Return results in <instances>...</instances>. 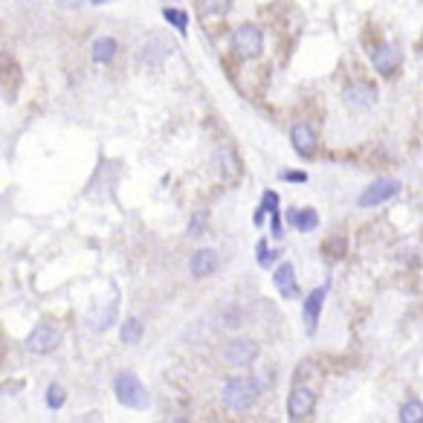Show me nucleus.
I'll return each mask as SVG.
<instances>
[{
  "label": "nucleus",
  "instance_id": "obj_1",
  "mask_svg": "<svg viewBox=\"0 0 423 423\" xmlns=\"http://www.w3.org/2000/svg\"><path fill=\"white\" fill-rule=\"evenodd\" d=\"M258 395H261V386L253 377H232L221 388V403L226 412L241 415V412H250L258 403Z\"/></svg>",
  "mask_w": 423,
  "mask_h": 423
},
{
  "label": "nucleus",
  "instance_id": "obj_2",
  "mask_svg": "<svg viewBox=\"0 0 423 423\" xmlns=\"http://www.w3.org/2000/svg\"><path fill=\"white\" fill-rule=\"evenodd\" d=\"M113 395L116 400L128 406V409H145L148 406V391H145V383L134 374V371H119L113 377Z\"/></svg>",
  "mask_w": 423,
  "mask_h": 423
},
{
  "label": "nucleus",
  "instance_id": "obj_3",
  "mask_svg": "<svg viewBox=\"0 0 423 423\" xmlns=\"http://www.w3.org/2000/svg\"><path fill=\"white\" fill-rule=\"evenodd\" d=\"M26 351L29 354H35V357H44V354H52L58 345H62V328H58L55 322L44 319L33 328V334L26 337Z\"/></svg>",
  "mask_w": 423,
  "mask_h": 423
},
{
  "label": "nucleus",
  "instance_id": "obj_4",
  "mask_svg": "<svg viewBox=\"0 0 423 423\" xmlns=\"http://www.w3.org/2000/svg\"><path fill=\"white\" fill-rule=\"evenodd\" d=\"M232 50H235L238 58H244V62L258 58L261 50H264V33L255 23H241L232 33Z\"/></svg>",
  "mask_w": 423,
  "mask_h": 423
},
{
  "label": "nucleus",
  "instance_id": "obj_5",
  "mask_svg": "<svg viewBox=\"0 0 423 423\" xmlns=\"http://www.w3.org/2000/svg\"><path fill=\"white\" fill-rule=\"evenodd\" d=\"M221 359L226 362L229 369H247L258 359V342L250 340V337H235L224 345L221 351Z\"/></svg>",
  "mask_w": 423,
  "mask_h": 423
},
{
  "label": "nucleus",
  "instance_id": "obj_6",
  "mask_svg": "<svg viewBox=\"0 0 423 423\" xmlns=\"http://www.w3.org/2000/svg\"><path fill=\"white\" fill-rule=\"evenodd\" d=\"M316 409V395H313V388L308 386H296L290 391V398H287V415L290 420H308Z\"/></svg>",
  "mask_w": 423,
  "mask_h": 423
},
{
  "label": "nucleus",
  "instance_id": "obj_7",
  "mask_svg": "<svg viewBox=\"0 0 423 423\" xmlns=\"http://www.w3.org/2000/svg\"><path fill=\"white\" fill-rule=\"evenodd\" d=\"M398 192H400V183L398 180H374V183L359 195V206L362 209H371V206H380V203H386V200H391V197H398Z\"/></svg>",
  "mask_w": 423,
  "mask_h": 423
},
{
  "label": "nucleus",
  "instance_id": "obj_8",
  "mask_svg": "<svg viewBox=\"0 0 423 423\" xmlns=\"http://www.w3.org/2000/svg\"><path fill=\"white\" fill-rule=\"evenodd\" d=\"M400 62H403V55L395 44H377L371 50V64L380 76H395L400 70Z\"/></svg>",
  "mask_w": 423,
  "mask_h": 423
},
{
  "label": "nucleus",
  "instance_id": "obj_9",
  "mask_svg": "<svg viewBox=\"0 0 423 423\" xmlns=\"http://www.w3.org/2000/svg\"><path fill=\"white\" fill-rule=\"evenodd\" d=\"M290 142H293V148H296V154H299V157H305V160L316 157L319 139H316V131H313L311 125H305V122L293 125V131H290Z\"/></svg>",
  "mask_w": 423,
  "mask_h": 423
},
{
  "label": "nucleus",
  "instance_id": "obj_10",
  "mask_svg": "<svg viewBox=\"0 0 423 423\" xmlns=\"http://www.w3.org/2000/svg\"><path fill=\"white\" fill-rule=\"evenodd\" d=\"M325 296H328V287H316L305 296L301 308H305V328L308 334H316V325H319V313H322V305H325Z\"/></svg>",
  "mask_w": 423,
  "mask_h": 423
},
{
  "label": "nucleus",
  "instance_id": "obj_11",
  "mask_svg": "<svg viewBox=\"0 0 423 423\" xmlns=\"http://www.w3.org/2000/svg\"><path fill=\"white\" fill-rule=\"evenodd\" d=\"M212 163H215V171L221 180H238L241 177V160L232 148H218L215 151V157H212Z\"/></svg>",
  "mask_w": 423,
  "mask_h": 423
},
{
  "label": "nucleus",
  "instance_id": "obj_12",
  "mask_svg": "<svg viewBox=\"0 0 423 423\" xmlns=\"http://www.w3.org/2000/svg\"><path fill=\"white\" fill-rule=\"evenodd\" d=\"M189 270L195 279H209L218 270V253L215 250H197L189 261Z\"/></svg>",
  "mask_w": 423,
  "mask_h": 423
},
{
  "label": "nucleus",
  "instance_id": "obj_13",
  "mask_svg": "<svg viewBox=\"0 0 423 423\" xmlns=\"http://www.w3.org/2000/svg\"><path fill=\"white\" fill-rule=\"evenodd\" d=\"M345 102L357 105V108H371L377 102V87L369 84V81H354L348 90H345Z\"/></svg>",
  "mask_w": 423,
  "mask_h": 423
},
{
  "label": "nucleus",
  "instance_id": "obj_14",
  "mask_svg": "<svg viewBox=\"0 0 423 423\" xmlns=\"http://www.w3.org/2000/svg\"><path fill=\"white\" fill-rule=\"evenodd\" d=\"M273 282H276V290H279L284 299H296V296H299V290H296V267H293L290 261L279 264Z\"/></svg>",
  "mask_w": 423,
  "mask_h": 423
},
{
  "label": "nucleus",
  "instance_id": "obj_15",
  "mask_svg": "<svg viewBox=\"0 0 423 423\" xmlns=\"http://www.w3.org/2000/svg\"><path fill=\"white\" fill-rule=\"evenodd\" d=\"M168 50H171L168 41H163L160 35L151 38V41L145 44V50H142V64L151 67V70H157V67L166 62V52H168Z\"/></svg>",
  "mask_w": 423,
  "mask_h": 423
},
{
  "label": "nucleus",
  "instance_id": "obj_16",
  "mask_svg": "<svg viewBox=\"0 0 423 423\" xmlns=\"http://www.w3.org/2000/svg\"><path fill=\"white\" fill-rule=\"evenodd\" d=\"M116 52H119V44L113 41V38H96L93 41V47H90V58H93L96 64H108V62H113L116 58Z\"/></svg>",
  "mask_w": 423,
  "mask_h": 423
},
{
  "label": "nucleus",
  "instance_id": "obj_17",
  "mask_svg": "<svg viewBox=\"0 0 423 423\" xmlns=\"http://www.w3.org/2000/svg\"><path fill=\"white\" fill-rule=\"evenodd\" d=\"M287 221H290L299 232H313V229L319 226V215H316V209H290Z\"/></svg>",
  "mask_w": 423,
  "mask_h": 423
},
{
  "label": "nucleus",
  "instance_id": "obj_18",
  "mask_svg": "<svg viewBox=\"0 0 423 423\" xmlns=\"http://www.w3.org/2000/svg\"><path fill=\"white\" fill-rule=\"evenodd\" d=\"M142 334H145V328H142V322L134 319V316L125 319L122 328H119V340H122V345H139Z\"/></svg>",
  "mask_w": 423,
  "mask_h": 423
},
{
  "label": "nucleus",
  "instance_id": "obj_19",
  "mask_svg": "<svg viewBox=\"0 0 423 423\" xmlns=\"http://www.w3.org/2000/svg\"><path fill=\"white\" fill-rule=\"evenodd\" d=\"M400 423H423V400H406L403 406H400Z\"/></svg>",
  "mask_w": 423,
  "mask_h": 423
},
{
  "label": "nucleus",
  "instance_id": "obj_20",
  "mask_svg": "<svg viewBox=\"0 0 423 423\" xmlns=\"http://www.w3.org/2000/svg\"><path fill=\"white\" fill-rule=\"evenodd\" d=\"M163 18H166L171 26H177V33H183V35H186V29H189V15H186L183 9H163Z\"/></svg>",
  "mask_w": 423,
  "mask_h": 423
},
{
  "label": "nucleus",
  "instance_id": "obj_21",
  "mask_svg": "<svg viewBox=\"0 0 423 423\" xmlns=\"http://www.w3.org/2000/svg\"><path fill=\"white\" fill-rule=\"evenodd\" d=\"M232 9V0H200L203 15H226Z\"/></svg>",
  "mask_w": 423,
  "mask_h": 423
},
{
  "label": "nucleus",
  "instance_id": "obj_22",
  "mask_svg": "<svg viewBox=\"0 0 423 423\" xmlns=\"http://www.w3.org/2000/svg\"><path fill=\"white\" fill-rule=\"evenodd\" d=\"M64 400H67L64 388L58 386V383H52V386L47 388V406H50V409H62V406H64Z\"/></svg>",
  "mask_w": 423,
  "mask_h": 423
},
{
  "label": "nucleus",
  "instance_id": "obj_23",
  "mask_svg": "<svg viewBox=\"0 0 423 423\" xmlns=\"http://www.w3.org/2000/svg\"><path fill=\"white\" fill-rule=\"evenodd\" d=\"M206 224H209V215H206V212H195V215H192V224H189V235H192V238H200L203 229H206Z\"/></svg>",
  "mask_w": 423,
  "mask_h": 423
},
{
  "label": "nucleus",
  "instance_id": "obj_24",
  "mask_svg": "<svg viewBox=\"0 0 423 423\" xmlns=\"http://www.w3.org/2000/svg\"><path fill=\"white\" fill-rule=\"evenodd\" d=\"M261 209L270 212V215H279V195H276V192H264V197H261Z\"/></svg>",
  "mask_w": 423,
  "mask_h": 423
},
{
  "label": "nucleus",
  "instance_id": "obj_25",
  "mask_svg": "<svg viewBox=\"0 0 423 423\" xmlns=\"http://www.w3.org/2000/svg\"><path fill=\"white\" fill-rule=\"evenodd\" d=\"M258 264H261V267H270V264H273V253H270L267 241H258Z\"/></svg>",
  "mask_w": 423,
  "mask_h": 423
},
{
  "label": "nucleus",
  "instance_id": "obj_26",
  "mask_svg": "<svg viewBox=\"0 0 423 423\" xmlns=\"http://www.w3.org/2000/svg\"><path fill=\"white\" fill-rule=\"evenodd\" d=\"M325 250H328V253H334V258H340L342 250H345V241H342V238H334L328 247H322V253H325Z\"/></svg>",
  "mask_w": 423,
  "mask_h": 423
},
{
  "label": "nucleus",
  "instance_id": "obj_27",
  "mask_svg": "<svg viewBox=\"0 0 423 423\" xmlns=\"http://www.w3.org/2000/svg\"><path fill=\"white\" fill-rule=\"evenodd\" d=\"M282 177H284V180H290V183H305V180H308V174H305V171H284Z\"/></svg>",
  "mask_w": 423,
  "mask_h": 423
},
{
  "label": "nucleus",
  "instance_id": "obj_28",
  "mask_svg": "<svg viewBox=\"0 0 423 423\" xmlns=\"http://www.w3.org/2000/svg\"><path fill=\"white\" fill-rule=\"evenodd\" d=\"M264 221H267V212L258 206V209H255V215H253V224H255V226H261Z\"/></svg>",
  "mask_w": 423,
  "mask_h": 423
},
{
  "label": "nucleus",
  "instance_id": "obj_29",
  "mask_svg": "<svg viewBox=\"0 0 423 423\" xmlns=\"http://www.w3.org/2000/svg\"><path fill=\"white\" fill-rule=\"evenodd\" d=\"M171 423H189V417H174Z\"/></svg>",
  "mask_w": 423,
  "mask_h": 423
},
{
  "label": "nucleus",
  "instance_id": "obj_30",
  "mask_svg": "<svg viewBox=\"0 0 423 423\" xmlns=\"http://www.w3.org/2000/svg\"><path fill=\"white\" fill-rule=\"evenodd\" d=\"M90 4H93V6H102V4H108V0H90Z\"/></svg>",
  "mask_w": 423,
  "mask_h": 423
}]
</instances>
